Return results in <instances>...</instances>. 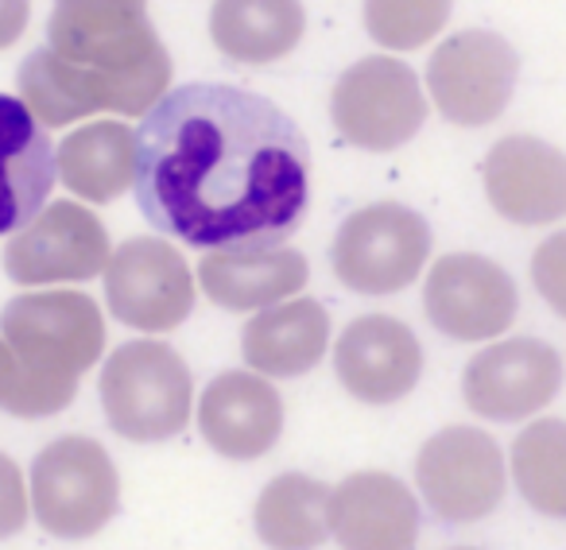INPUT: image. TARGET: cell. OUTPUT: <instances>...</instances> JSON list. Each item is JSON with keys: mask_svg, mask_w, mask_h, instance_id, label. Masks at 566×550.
Instances as JSON below:
<instances>
[{"mask_svg": "<svg viewBox=\"0 0 566 550\" xmlns=\"http://www.w3.org/2000/svg\"><path fill=\"white\" fill-rule=\"evenodd\" d=\"M136 205L164 236L213 252L280 248L311 202V144L275 102L195 82L136 128Z\"/></svg>", "mask_w": 566, "mask_h": 550, "instance_id": "obj_1", "label": "cell"}, {"mask_svg": "<svg viewBox=\"0 0 566 550\" xmlns=\"http://www.w3.org/2000/svg\"><path fill=\"white\" fill-rule=\"evenodd\" d=\"M17 86L43 128L94 113L144 117L171 86V55L148 20V0H55L48 47L20 63Z\"/></svg>", "mask_w": 566, "mask_h": 550, "instance_id": "obj_2", "label": "cell"}, {"mask_svg": "<svg viewBox=\"0 0 566 550\" xmlns=\"http://www.w3.org/2000/svg\"><path fill=\"white\" fill-rule=\"evenodd\" d=\"M0 338L40 392L48 415H59L78 395V380L105 349V318L82 292L20 295L0 315Z\"/></svg>", "mask_w": 566, "mask_h": 550, "instance_id": "obj_3", "label": "cell"}, {"mask_svg": "<svg viewBox=\"0 0 566 550\" xmlns=\"http://www.w3.org/2000/svg\"><path fill=\"white\" fill-rule=\"evenodd\" d=\"M102 411L109 426L128 442H167L190 423L195 380L167 341H128L105 361Z\"/></svg>", "mask_w": 566, "mask_h": 550, "instance_id": "obj_4", "label": "cell"}, {"mask_svg": "<svg viewBox=\"0 0 566 550\" xmlns=\"http://www.w3.org/2000/svg\"><path fill=\"white\" fill-rule=\"evenodd\" d=\"M120 504V477L109 449L86 434H66L32 462V511L55 539H90Z\"/></svg>", "mask_w": 566, "mask_h": 550, "instance_id": "obj_5", "label": "cell"}, {"mask_svg": "<svg viewBox=\"0 0 566 550\" xmlns=\"http://www.w3.org/2000/svg\"><path fill=\"white\" fill-rule=\"evenodd\" d=\"M431 256V225L403 202H373L342 221L331 244L338 284L357 295H396Z\"/></svg>", "mask_w": 566, "mask_h": 550, "instance_id": "obj_6", "label": "cell"}, {"mask_svg": "<svg viewBox=\"0 0 566 550\" xmlns=\"http://www.w3.org/2000/svg\"><path fill=\"white\" fill-rule=\"evenodd\" d=\"M331 120L361 151H396L423 128L427 97L400 59L369 55L342 71L331 94Z\"/></svg>", "mask_w": 566, "mask_h": 550, "instance_id": "obj_7", "label": "cell"}, {"mask_svg": "<svg viewBox=\"0 0 566 550\" xmlns=\"http://www.w3.org/2000/svg\"><path fill=\"white\" fill-rule=\"evenodd\" d=\"M416 485L447 523H478L493 516L509 488L504 454L478 426H442L416 457Z\"/></svg>", "mask_w": 566, "mask_h": 550, "instance_id": "obj_8", "label": "cell"}, {"mask_svg": "<svg viewBox=\"0 0 566 550\" xmlns=\"http://www.w3.org/2000/svg\"><path fill=\"white\" fill-rule=\"evenodd\" d=\"M520 55L504 35L470 28L434 47L427 63V89L439 113L458 128L493 125L512 102Z\"/></svg>", "mask_w": 566, "mask_h": 550, "instance_id": "obj_9", "label": "cell"}, {"mask_svg": "<svg viewBox=\"0 0 566 550\" xmlns=\"http://www.w3.org/2000/svg\"><path fill=\"white\" fill-rule=\"evenodd\" d=\"M105 303L117 322L167 334L195 310V275L175 244L133 236L105 264Z\"/></svg>", "mask_w": 566, "mask_h": 550, "instance_id": "obj_10", "label": "cell"}, {"mask_svg": "<svg viewBox=\"0 0 566 550\" xmlns=\"http://www.w3.org/2000/svg\"><path fill=\"white\" fill-rule=\"evenodd\" d=\"M109 256V233L97 213L78 202H55L4 244V272L20 287L82 284L102 275Z\"/></svg>", "mask_w": 566, "mask_h": 550, "instance_id": "obj_11", "label": "cell"}, {"mask_svg": "<svg viewBox=\"0 0 566 550\" xmlns=\"http://www.w3.org/2000/svg\"><path fill=\"white\" fill-rule=\"evenodd\" d=\"M423 310L439 334L454 341H489L509 334L520 315L512 275L478 252H450L427 272Z\"/></svg>", "mask_w": 566, "mask_h": 550, "instance_id": "obj_12", "label": "cell"}, {"mask_svg": "<svg viewBox=\"0 0 566 550\" xmlns=\"http://www.w3.org/2000/svg\"><path fill=\"white\" fill-rule=\"evenodd\" d=\"M563 388V357L539 338H509L470 357L462 372L465 408L493 423L532 419Z\"/></svg>", "mask_w": 566, "mask_h": 550, "instance_id": "obj_13", "label": "cell"}, {"mask_svg": "<svg viewBox=\"0 0 566 550\" xmlns=\"http://www.w3.org/2000/svg\"><path fill=\"white\" fill-rule=\"evenodd\" d=\"M334 369L354 400L385 408L416 392L423 377V346L416 330L392 315H361L342 330Z\"/></svg>", "mask_w": 566, "mask_h": 550, "instance_id": "obj_14", "label": "cell"}, {"mask_svg": "<svg viewBox=\"0 0 566 550\" xmlns=\"http://www.w3.org/2000/svg\"><path fill=\"white\" fill-rule=\"evenodd\" d=\"M485 198L512 225L566 218V151L539 136H504L481 163Z\"/></svg>", "mask_w": 566, "mask_h": 550, "instance_id": "obj_15", "label": "cell"}, {"mask_svg": "<svg viewBox=\"0 0 566 550\" xmlns=\"http://www.w3.org/2000/svg\"><path fill=\"white\" fill-rule=\"evenodd\" d=\"M326 523L342 550H416L419 504L400 477L361 469L331 488Z\"/></svg>", "mask_w": 566, "mask_h": 550, "instance_id": "obj_16", "label": "cell"}, {"mask_svg": "<svg viewBox=\"0 0 566 550\" xmlns=\"http://www.w3.org/2000/svg\"><path fill=\"white\" fill-rule=\"evenodd\" d=\"M198 431L213 454L256 462L283 434V400L268 377L249 369L221 372L198 400Z\"/></svg>", "mask_w": 566, "mask_h": 550, "instance_id": "obj_17", "label": "cell"}, {"mask_svg": "<svg viewBox=\"0 0 566 550\" xmlns=\"http://www.w3.org/2000/svg\"><path fill=\"white\" fill-rule=\"evenodd\" d=\"M59 179L48 128L12 94H0V236L40 218Z\"/></svg>", "mask_w": 566, "mask_h": 550, "instance_id": "obj_18", "label": "cell"}, {"mask_svg": "<svg viewBox=\"0 0 566 550\" xmlns=\"http://www.w3.org/2000/svg\"><path fill=\"white\" fill-rule=\"evenodd\" d=\"M311 267L300 248H264V252H210L198 264V284L206 299L221 310H268L287 303L307 287Z\"/></svg>", "mask_w": 566, "mask_h": 550, "instance_id": "obj_19", "label": "cell"}, {"mask_svg": "<svg viewBox=\"0 0 566 550\" xmlns=\"http://www.w3.org/2000/svg\"><path fill=\"white\" fill-rule=\"evenodd\" d=\"M331 349V310L318 299H287L256 310L241 334V353L256 377H303Z\"/></svg>", "mask_w": 566, "mask_h": 550, "instance_id": "obj_20", "label": "cell"}, {"mask_svg": "<svg viewBox=\"0 0 566 550\" xmlns=\"http://www.w3.org/2000/svg\"><path fill=\"white\" fill-rule=\"evenodd\" d=\"M307 32L303 0H213L210 40L241 66H268L292 55Z\"/></svg>", "mask_w": 566, "mask_h": 550, "instance_id": "obj_21", "label": "cell"}, {"mask_svg": "<svg viewBox=\"0 0 566 550\" xmlns=\"http://www.w3.org/2000/svg\"><path fill=\"white\" fill-rule=\"evenodd\" d=\"M59 179L86 202H113L133 187L136 133L120 120H94L71 133L55 151Z\"/></svg>", "mask_w": 566, "mask_h": 550, "instance_id": "obj_22", "label": "cell"}, {"mask_svg": "<svg viewBox=\"0 0 566 550\" xmlns=\"http://www.w3.org/2000/svg\"><path fill=\"white\" fill-rule=\"evenodd\" d=\"M331 488L307 473H280L260 488L252 527L268 550H318L331 535L326 523Z\"/></svg>", "mask_w": 566, "mask_h": 550, "instance_id": "obj_23", "label": "cell"}, {"mask_svg": "<svg viewBox=\"0 0 566 550\" xmlns=\"http://www.w3.org/2000/svg\"><path fill=\"white\" fill-rule=\"evenodd\" d=\"M512 480L539 516L566 519V423L535 419L512 442Z\"/></svg>", "mask_w": 566, "mask_h": 550, "instance_id": "obj_24", "label": "cell"}, {"mask_svg": "<svg viewBox=\"0 0 566 550\" xmlns=\"http://www.w3.org/2000/svg\"><path fill=\"white\" fill-rule=\"evenodd\" d=\"M454 0H365V32L388 51H416L447 28Z\"/></svg>", "mask_w": 566, "mask_h": 550, "instance_id": "obj_25", "label": "cell"}, {"mask_svg": "<svg viewBox=\"0 0 566 550\" xmlns=\"http://www.w3.org/2000/svg\"><path fill=\"white\" fill-rule=\"evenodd\" d=\"M532 284L539 299L558 318H566V233H551L532 252Z\"/></svg>", "mask_w": 566, "mask_h": 550, "instance_id": "obj_26", "label": "cell"}, {"mask_svg": "<svg viewBox=\"0 0 566 550\" xmlns=\"http://www.w3.org/2000/svg\"><path fill=\"white\" fill-rule=\"evenodd\" d=\"M0 411H9L17 419H48L40 392L32 388L28 372L20 369V361L12 357V349L0 338Z\"/></svg>", "mask_w": 566, "mask_h": 550, "instance_id": "obj_27", "label": "cell"}, {"mask_svg": "<svg viewBox=\"0 0 566 550\" xmlns=\"http://www.w3.org/2000/svg\"><path fill=\"white\" fill-rule=\"evenodd\" d=\"M28 523V485L20 465L0 454V539H12Z\"/></svg>", "mask_w": 566, "mask_h": 550, "instance_id": "obj_28", "label": "cell"}, {"mask_svg": "<svg viewBox=\"0 0 566 550\" xmlns=\"http://www.w3.org/2000/svg\"><path fill=\"white\" fill-rule=\"evenodd\" d=\"M28 17H32V0H0V51L24 35Z\"/></svg>", "mask_w": 566, "mask_h": 550, "instance_id": "obj_29", "label": "cell"}, {"mask_svg": "<svg viewBox=\"0 0 566 550\" xmlns=\"http://www.w3.org/2000/svg\"><path fill=\"white\" fill-rule=\"evenodd\" d=\"M450 550H478V547H450Z\"/></svg>", "mask_w": 566, "mask_h": 550, "instance_id": "obj_30", "label": "cell"}]
</instances>
